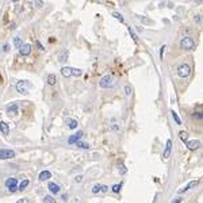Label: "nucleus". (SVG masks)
I'll return each mask as SVG.
<instances>
[{
    "label": "nucleus",
    "mask_w": 203,
    "mask_h": 203,
    "mask_svg": "<svg viewBox=\"0 0 203 203\" xmlns=\"http://www.w3.org/2000/svg\"><path fill=\"white\" fill-rule=\"evenodd\" d=\"M99 85H100L102 88H111V87H114L115 85V79L112 75H106L103 76L99 81Z\"/></svg>",
    "instance_id": "f257e3e1"
},
{
    "label": "nucleus",
    "mask_w": 203,
    "mask_h": 203,
    "mask_svg": "<svg viewBox=\"0 0 203 203\" xmlns=\"http://www.w3.org/2000/svg\"><path fill=\"white\" fill-rule=\"evenodd\" d=\"M191 75V66L188 64H180V65L177 66V76L179 77H188Z\"/></svg>",
    "instance_id": "f03ea898"
},
{
    "label": "nucleus",
    "mask_w": 203,
    "mask_h": 203,
    "mask_svg": "<svg viewBox=\"0 0 203 203\" xmlns=\"http://www.w3.org/2000/svg\"><path fill=\"white\" fill-rule=\"evenodd\" d=\"M195 48V42L191 37H184L180 41V49L183 50H192Z\"/></svg>",
    "instance_id": "7ed1b4c3"
},
{
    "label": "nucleus",
    "mask_w": 203,
    "mask_h": 203,
    "mask_svg": "<svg viewBox=\"0 0 203 203\" xmlns=\"http://www.w3.org/2000/svg\"><path fill=\"white\" fill-rule=\"evenodd\" d=\"M30 88H31V84L29 81H26V80H20L16 84V91L20 93H29V89Z\"/></svg>",
    "instance_id": "20e7f679"
},
{
    "label": "nucleus",
    "mask_w": 203,
    "mask_h": 203,
    "mask_svg": "<svg viewBox=\"0 0 203 203\" xmlns=\"http://www.w3.org/2000/svg\"><path fill=\"white\" fill-rule=\"evenodd\" d=\"M5 187L8 188L10 192L18 191V179H15V177H8V179L5 180Z\"/></svg>",
    "instance_id": "39448f33"
},
{
    "label": "nucleus",
    "mask_w": 203,
    "mask_h": 203,
    "mask_svg": "<svg viewBox=\"0 0 203 203\" xmlns=\"http://www.w3.org/2000/svg\"><path fill=\"white\" fill-rule=\"evenodd\" d=\"M15 157V152L11 149H4L1 148L0 149V160H8V159H12Z\"/></svg>",
    "instance_id": "423d86ee"
},
{
    "label": "nucleus",
    "mask_w": 203,
    "mask_h": 203,
    "mask_svg": "<svg viewBox=\"0 0 203 203\" xmlns=\"http://www.w3.org/2000/svg\"><path fill=\"white\" fill-rule=\"evenodd\" d=\"M171 152H172V141H171V140H168L167 144H165V149H164V152H163L164 160L169 159V156H171Z\"/></svg>",
    "instance_id": "0eeeda50"
},
{
    "label": "nucleus",
    "mask_w": 203,
    "mask_h": 203,
    "mask_svg": "<svg viewBox=\"0 0 203 203\" xmlns=\"http://www.w3.org/2000/svg\"><path fill=\"white\" fill-rule=\"evenodd\" d=\"M19 53H20V56H23V57L29 56V54L31 53V45H30V44L22 45V48L19 49Z\"/></svg>",
    "instance_id": "6e6552de"
},
{
    "label": "nucleus",
    "mask_w": 203,
    "mask_h": 203,
    "mask_svg": "<svg viewBox=\"0 0 203 203\" xmlns=\"http://www.w3.org/2000/svg\"><path fill=\"white\" fill-rule=\"evenodd\" d=\"M48 188L53 195L60 194V190H61V188H60V185H58L57 183H53V181H50V183L48 184Z\"/></svg>",
    "instance_id": "1a4fd4ad"
},
{
    "label": "nucleus",
    "mask_w": 203,
    "mask_h": 203,
    "mask_svg": "<svg viewBox=\"0 0 203 203\" xmlns=\"http://www.w3.org/2000/svg\"><path fill=\"white\" fill-rule=\"evenodd\" d=\"M83 134H84L83 131H77L76 134L71 136V137H69V140H68V144H71V145H72V144H76V142H79L80 138L83 137Z\"/></svg>",
    "instance_id": "9d476101"
},
{
    "label": "nucleus",
    "mask_w": 203,
    "mask_h": 203,
    "mask_svg": "<svg viewBox=\"0 0 203 203\" xmlns=\"http://www.w3.org/2000/svg\"><path fill=\"white\" fill-rule=\"evenodd\" d=\"M187 148L190 150H196L200 148V141L198 140H194V141H188L187 142Z\"/></svg>",
    "instance_id": "9b49d317"
},
{
    "label": "nucleus",
    "mask_w": 203,
    "mask_h": 203,
    "mask_svg": "<svg viewBox=\"0 0 203 203\" xmlns=\"http://www.w3.org/2000/svg\"><path fill=\"white\" fill-rule=\"evenodd\" d=\"M68 56H69L68 49H62L61 52L58 53V61H60V62H65L66 60H68Z\"/></svg>",
    "instance_id": "f8f14e48"
},
{
    "label": "nucleus",
    "mask_w": 203,
    "mask_h": 203,
    "mask_svg": "<svg viewBox=\"0 0 203 203\" xmlns=\"http://www.w3.org/2000/svg\"><path fill=\"white\" fill-rule=\"evenodd\" d=\"M65 123L68 125V127L71 129V130H75V129L77 127L79 122H77L76 119H72V118H66V119H65Z\"/></svg>",
    "instance_id": "ddd939ff"
},
{
    "label": "nucleus",
    "mask_w": 203,
    "mask_h": 203,
    "mask_svg": "<svg viewBox=\"0 0 203 203\" xmlns=\"http://www.w3.org/2000/svg\"><path fill=\"white\" fill-rule=\"evenodd\" d=\"M195 185H198V180H194V181H190L188 184L185 185L183 190H179V194H184V192H187L188 190H191V188H194Z\"/></svg>",
    "instance_id": "4468645a"
},
{
    "label": "nucleus",
    "mask_w": 203,
    "mask_h": 203,
    "mask_svg": "<svg viewBox=\"0 0 203 203\" xmlns=\"http://www.w3.org/2000/svg\"><path fill=\"white\" fill-rule=\"evenodd\" d=\"M0 131L3 133L4 136H8V133H10V126L5 123L4 121H0Z\"/></svg>",
    "instance_id": "2eb2a0df"
},
{
    "label": "nucleus",
    "mask_w": 203,
    "mask_h": 203,
    "mask_svg": "<svg viewBox=\"0 0 203 203\" xmlns=\"http://www.w3.org/2000/svg\"><path fill=\"white\" fill-rule=\"evenodd\" d=\"M61 75L64 77H71L72 76V68L71 66H62L61 68Z\"/></svg>",
    "instance_id": "dca6fc26"
},
{
    "label": "nucleus",
    "mask_w": 203,
    "mask_h": 203,
    "mask_svg": "<svg viewBox=\"0 0 203 203\" xmlns=\"http://www.w3.org/2000/svg\"><path fill=\"white\" fill-rule=\"evenodd\" d=\"M50 177H52V173L49 172V171H42V172L40 173V176H38V179H40V180H48V179H50Z\"/></svg>",
    "instance_id": "f3484780"
},
{
    "label": "nucleus",
    "mask_w": 203,
    "mask_h": 203,
    "mask_svg": "<svg viewBox=\"0 0 203 203\" xmlns=\"http://www.w3.org/2000/svg\"><path fill=\"white\" fill-rule=\"evenodd\" d=\"M7 112H8L10 115H11V114L16 115V114H18V104H15V103H14V104L8 106V107H7Z\"/></svg>",
    "instance_id": "a211bd4d"
},
{
    "label": "nucleus",
    "mask_w": 203,
    "mask_h": 203,
    "mask_svg": "<svg viewBox=\"0 0 203 203\" xmlns=\"http://www.w3.org/2000/svg\"><path fill=\"white\" fill-rule=\"evenodd\" d=\"M56 83H57V77H56V75L50 73V75L48 76V84L49 85H54Z\"/></svg>",
    "instance_id": "6ab92c4d"
},
{
    "label": "nucleus",
    "mask_w": 203,
    "mask_h": 203,
    "mask_svg": "<svg viewBox=\"0 0 203 203\" xmlns=\"http://www.w3.org/2000/svg\"><path fill=\"white\" fill-rule=\"evenodd\" d=\"M118 171H119L121 175H125V173L127 172V169H126V167H125V164L122 163V161L118 163Z\"/></svg>",
    "instance_id": "aec40b11"
},
{
    "label": "nucleus",
    "mask_w": 203,
    "mask_h": 203,
    "mask_svg": "<svg viewBox=\"0 0 203 203\" xmlns=\"http://www.w3.org/2000/svg\"><path fill=\"white\" fill-rule=\"evenodd\" d=\"M29 183H30V181L27 180V179H25L23 181H20V183L18 184V190H19V191H23V190H25V188L27 187V185H29Z\"/></svg>",
    "instance_id": "412c9836"
},
{
    "label": "nucleus",
    "mask_w": 203,
    "mask_h": 203,
    "mask_svg": "<svg viewBox=\"0 0 203 203\" xmlns=\"http://www.w3.org/2000/svg\"><path fill=\"white\" fill-rule=\"evenodd\" d=\"M14 45H15L16 49H20L22 48V38H20V37H15V38H14Z\"/></svg>",
    "instance_id": "4be33fe9"
},
{
    "label": "nucleus",
    "mask_w": 203,
    "mask_h": 203,
    "mask_svg": "<svg viewBox=\"0 0 203 203\" xmlns=\"http://www.w3.org/2000/svg\"><path fill=\"white\" fill-rule=\"evenodd\" d=\"M76 146H77V148H80V149H89V145L87 144V142L79 141V142H76Z\"/></svg>",
    "instance_id": "5701e85b"
},
{
    "label": "nucleus",
    "mask_w": 203,
    "mask_h": 203,
    "mask_svg": "<svg viewBox=\"0 0 203 203\" xmlns=\"http://www.w3.org/2000/svg\"><path fill=\"white\" fill-rule=\"evenodd\" d=\"M179 137H180V140L183 142H187V140H188V133H187V131H180V133H179Z\"/></svg>",
    "instance_id": "b1692460"
},
{
    "label": "nucleus",
    "mask_w": 203,
    "mask_h": 203,
    "mask_svg": "<svg viewBox=\"0 0 203 203\" xmlns=\"http://www.w3.org/2000/svg\"><path fill=\"white\" fill-rule=\"evenodd\" d=\"M102 185L103 184H95L92 187V194H99V192H102Z\"/></svg>",
    "instance_id": "393cba45"
},
{
    "label": "nucleus",
    "mask_w": 203,
    "mask_h": 203,
    "mask_svg": "<svg viewBox=\"0 0 203 203\" xmlns=\"http://www.w3.org/2000/svg\"><path fill=\"white\" fill-rule=\"evenodd\" d=\"M192 116H194L195 119L202 121V119H203V112H202V111H194V114H192Z\"/></svg>",
    "instance_id": "a878e982"
},
{
    "label": "nucleus",
    "mask_w": 203,
    "mask_h": 203,
    "mask_svg": "<svg viewBox=\"0 0 203 203\" xmlns=\"http://www.w3.org/2000/svg\"><path fill=\"white\" fill-rule=\"evenodd\" d=\"M44 203H56V199L50 195H46V196H44Z\"/></svg>",
    "instance_id": "bb28decb"
},
{
    "label": "nucleus",
    "mask_w": 203,
    "mask_h": 203,
    "mask_svg": "<svg viewBox=\"0 0 203 203\" xmlns=\"http://www.w3.org/2000/svg\"><path fill=\"white\" fill-rule=\"evenodd\" d=\"M171 114H172V118H173V121L176 122V125H181V121H180V118H179V115H177L175 111H171Z\"/></svg>",
    "instance_id": "cd10ccee"
},
{
    "label": "nucleus",
    "mask_w": 203,
    "mask_h": 203,
    "mask_svg": "<svg viewBox=\"0 0 203 203\" xmlns=\"http://www.w3.org/2000/svg\"><path fill=\"white\" fill-rule=\"evenodd\" d=\"M112 16H114L115 19H118V20H119L121 23H123L125 22V19H123V16H122V15H121L119 12H114L112 14Z\"/></svg>",
    "instance_id": "c85d7f7f"
},
{
    "label": "nucleus",
    "mask_w": 203,
    "mask_h": 203,
    "mask_svg": "<svg viewBox=\"0 0 203 203\" xmlns=\"http://www.w3.org/2000/svg\"><path fill=\"white\" fill-rule=\"evenodd\" d=\"M81 69H76V68H72V76H76V77H79V76H81Z\"/></svg>",
    "instance_id": "c756f323"
},
{
    "label": "nucleus",
    "mask_w": 203,
    "mask_h": 203,
    "mask_svg": "<svg viewBox=\"0 0 203 203\" xmlns=\"http://www.w3.org/2000/svg\"><path fill=\"white\" fill-rule=\"evenodd\" d=\"M194 22L202 25V23H203V16H202V15H195V16H194Z\"/></svg>",
    "instance_id": "7c9ffc66"
},
{
    "label": "nucleus",
    "mask_w": 203,
    "mask_h": 203,
    "mask_svg": "<svg viewBox=\"0 0 203 203\" xmlns=\"http://www.w3.org/2000/svg\"><path fill=\"white\" fill-rule=\"evenodd\" d=\"M121 187H122V185H121V184H114V185H112V187H111V190H112V192H115V194H118V192H119V191H121Z\"/></svg>",
    "instance_id": "2f4dec72"
},
{
    "label": "nucleus",
    "mask_w": 203,
    "mask_h": 203,
    "mask_svg": "<svg viewBox=\"0 0 203 203\" xmlns=\"http://www.w3.org/2000/svg\"><path fill=\"white\" fill-rule=\"evenodd\" d=\"M129 33L131 34V37H133V40H134V42H137V35L134 34V31H133V29H131V27H129Z\"/></svg>",
    "instance_id": "473e14b6"
},
{
    "label": "nucleus",
    "mask_w": 203,
    "mask_h": 203,
    "mask_svg": "<svg viewBox=\"0 0 203 203\" xmlns=\"http://www.w3.org/2000/svg\"><path fill=\"white\" fill-rule=\"evenodd\" d=\"M125 92H126V95H131V87H130V85H126V87H125Z\"/></svg>",
    "instance_id": "72a5a7b5"
},
{
    "label": "nucleus",
    "mask_w": 203,
    "mask_h": 203,
    "mask_svg": "<svg viewBox=\"0 0 203 203\" xmlns=\"http://www.w3.org/2000/svg\"><path fill=\"white\" fill-rule=\"evenodd\" d=\"M16 203H31V202H30V200H29L27 198H22V199H19Z\"/></svg>",
    "instance_id": "f704fd0d"
},
{
    "label": "nucleus",
    "mask_w": 203,
    "mask_h": 203,
    "mask_svg": "<svg viewBox=\"0 0 203 203\" xmlns=\"http://www.w3.org/2000/svg\"><path fill=\"white\" fill-rule=\"evenodd\" d=\"M35 45H37V48H38V49H40V50H44V46H42V44H41V42H40V41H37V42H35Z\"/></svg>",
    "instance_id": "c9c22d12"
},
{
    "label": "nucleus",
    "mask_w": 203,
    "mask_h": 203,
    "mask_svg": "<svg viewBox=\"0 0 203 203\" xmlns=\"http://www.w3.org/2000/svg\"><path fill=\"white\" fill-rule=\"evenodd\" d=\"M81 180H83V176H81V175L76 176V181H77V183H81Z\"/></svg>",
    "instance_id": "e433bc0d"
},
{
    "label": "nucleus",
    "mask_w": 203,
    "mask_h": 203,
    "mask_svg": "<svg viewBox=\"0 0 203 203\" xmlns=\"http://www.w3.org/2000/svg\"><path fill=\"white\" fill-rule=\"evenodd\" d=\"M108 191V187L107 185H102V192H107Z\"/></svg>",
    "instance_id": "4c0bfd02"
},
{
    "label": "nucleus",
    "mask_w": 203,
    "mask_h": 203,
    "mask_svg": "<svg viewBox=\"0 0 203 203\" xmlns=\"http://www.w3.org/2000/svg\"><path fill=\"white\" fill-rule=\"evenodd\" d=\"M164 49H165V48L163 46V48H161V50H160V57H161V60H163V56H164Z\"/></svg>",
    "instance_id": "58836bf2"
},
{
    "label": "nucleus",
    "mask_w": 203,
    "mask_h": 203,
    "mask_svg": "<svg viewBox=\"0 0 203 203\" xmlns=\"http://www.w3.org/2000/svg\"><path fill=\"white\" fill-rule=\"evenodd\" d=\"M7 50H8V45H4L3 46V52H7Z\"/></svg>",
    "instance_id": "ea45409f"
},
{
    "label": "nucleus",
    "mask_w": 203,
    "mask_h": 203,
    "mask_svg": "<svg viewBox=\"0 0 203 203\" xmlns=\"http://www.w3.org/2000/svg\"><path fill=\"white\" fill-rule=\"evenodd\" d=\"M172 203H181V199H175Z\"/></svg>",
    "instance_id": "a19ab883"
}]
</instances>
